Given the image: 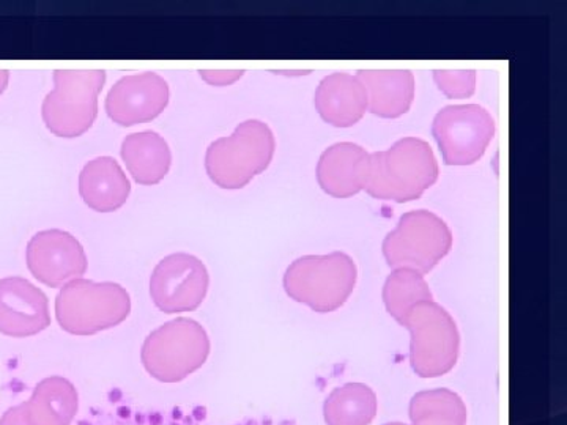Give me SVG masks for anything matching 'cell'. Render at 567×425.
<instances>
[{
	"mask_svg": "<svg viewBox=\"0 0 567 425\" xmlns=\"http://www.w3.org/2000/svg\"><path fill=\"white\" fill-rule=\"evenodd\" d=\"M358 80L368 93V110L383 118L409 112L415 99V76L406 70H361Z\"/></svg>",
	"mask_w": 567,
	"mask_h": 425,
	"instance_id": "17",
	"label": "cell"
},
{
	"mask_svg": "<svg viewBox=\"0 0 567 425\" xmlns=\"http://www.w3.org/2000/svg\"><path fill=\"white\" fill-rule=\"evenodd\" d=\"M315 104L324 122L338 128H349L368 111V93L357 76L334 73L320 82Z\"/></svg>",
	"mask_w": 567,
	"mask_h": 425,
	"instance_id": "15",
	"label": "cell"
},
{
	"mask_svg": "<svg viewBox=\"0 0 567 425\" xmlns=\"http://www.w3.org/2000/svg\"><path fill=\"white\" fill-rule=\"evenodd\" d=\"M371 155L352 142L331 145L317 164L320 188L338 199L363 191L368 185Z\"/></svg>",
	"mask_w": 567,
	"mask_h": 425,
	"instance_id": "14",
	"label": "cell"
},
{
	"mask_svg": "<svg viewBox=\"0 0 567 425\" xmlns=\"http://www.w3.org/2000/svg\"><path fill=\"white\" fill-rule=\"evenodd\" d=\"M210 338L196 320L181 319L152 331L141 350L147 374L162 383H181L207 363Z\"/></svg>",
	"mask_w": 567,
	"mask_h": 425,
	"instance_id": "3",
	"label": "cell"
},
{
	"mask_svg": "<svg viewBox=\"0 0 567 425\" xmlns=\"http://www.w3.org/2000/svg\"><path fill=\"white\" fill-rule=\"evenodd\" d=\"M357 265L344 252L305 256L295 260L284 274V289L297 303L319 314L341 308L357 286Z\"/></svg>",
	"mask_w": 567,
	"mask_h": 425,
	"instance_id": "5",
	"label": "cell"
},
{
	"mask_svg": "<svg viewBox=\"0 0 567 425\" xmlns=\"http://www.w3.org/2000/svg\"><path fill=\"white\" fill-rule=\"evenodd\" d=\"M29 271L44 286L58 289L87 271V256L73 235L51 229L33 235L25 249Z\"/></svg>",
	"mask_w": 567,
	"mask_h": 425,
	"instance_id": "11",
	"label": "cell"
},
{
	"mask_svg": "<svg viewBox=\"0 0 567 425\" xmlns=\"http://www.w3.org/2000/svg\"><path fill=\"white\" fill-rule=\"evenodd\" d=\"M276 141L267 123L246 121L233 136L213 142L205 155V169L216 186L241 189L262 174L274 159Z\"/></svg>",
	"mask_w": 567,
	"mask_h": 425,
	"instance_id": "4",
	"label": "cell"
},
{
	"mask_svg": "<svg viewBox=\"0 0 567 425\" xmlns=\"http://www.w3.org/2000/svg\"><path fill=\"white\" fill-rule=\"evenodd\" d=\"M0 425H28L22 419L20 406H11V408L7 410L3 413L2 417H0Z\"/></svg>",
	"mask_w": 567,
	"mask_h": 425,
	"instance_id": "25",
	"label": "cell"
},
{
	"mask_svg": "<svg viewBox=\"0 0 567 425\" xmlns=\"http://www.w3.org/2000/svg\"><path fill=\"white\" fill-rule=\"evenodd\" d=\"M48 297L28 279H0V334L31 338L50 328Z\"/></svg>",
	"mask_w": 567,
	"mask_h": 425,
	"instance_id": "13",
	"label": "cell"
},
{
	"mask_svg": "<svg viewBox=\"0 0 567 425\" xmlns=\"http://www.w3.org/2000/svg\"><path fill=\"white\" fill-rule=\"evenodd\" d=\"M208 286L210 276L203 260L192 253H171L153 270L151 297L164 314H182L204 303Z\"/></svg>",
	"mask_w": 567,
	"mask_h": 425,
	"instance_id": "10",
	"label": "cell"
},
{
	"mask_svg": "<svg viewBox=\"0 0 567 425\" xmlns=\"http://www.w3.org/2000/svg\"><path fill=\"white\" fill-rule=\"evenodd\" d=\"M379 401L377 394L363 383H347L336 387L323 405L328 425H369L375 419Z\"/></svg>",
	"mask_w": 567,
	"mask_h": 425,
	"instance_id": "20",
	"label": "cell"
},
{
	"mask_svg": "<svg viewBox=\"0 0 567 425\" xmlns=\"http://www.w3.org/2000/svg\"><path fill=\"white\" fill-rule=\"evenodd\" d=\"M169 104V85L159 74H132L115 82L106 96L112 122L134 126L155 121Z\"/></svg>",
	"mask_w": 567,
	"mask_h": 425,
	"instance_id": "12",
	"label": "cell"
},
{
	"mask_svg": "<svg viewBox=\"0 0 567 425\" xmlns=\"http://www.w3.org/2000/svg\"><path fill=\"white\" fill-rule=\"evenodd\" d=\"M412 425H466V406L450 390L423 391L410 402Z\"/></svg>",
	"mask_w": 567,
	"mask_h": 425,
	"instance_id": "21",
	"label": "cell"
},
{
	"mask_svg": "<svg viewBox=\"0 0 567 425\" xmlns=\"http://www.w3.org/2000/svg\"><path fill=\"white\" fill-rule=\"evenodd\" d=\"M106 82L103 70L54 71V91L41 106L44 125L59 137H80L99 115V96Z\"/></svg>",
	"mask_w": 567,
	"mask_h": 425,
	"instance_id": "7",
	"label": "cell"
},
{
	"mask_svg": "<svg viewBox=\"0 0 567 425\" xmlns=\"http://www.w3.org/2000/svg\"><path fill=\"white\" fill-rule=\"evenodd\" d=\"M432 134L446 166H470L480 162L494 139L495 122L477 104L446 106L436 114Z\"/></svg>",
	"mask_w": 567,
	"mask_h": 425,
	"instance_id": "9",
	"label": "cell"
},
{
	"mask_svg": "<svg viewBox=\"0 0 567 425\" xmlns=\"http://www.w3.org/2000/svg\"><path fill=\"white\" fill-rule=\"evenodd\" d=\"M200 77L216 87H226L244 76V71H199Z\"/></svg>",
	"mask_w": 567,
	"mask_h": 425,
	"instance_id": "24",
	"label": "cell"
},
{
	"mask_svg": "<svg viewBox=\"0 0 567 425\" xmlns=\"http://www.w3.org/2000/svg\"><path fill=\"white\" fill-rule=\"evenodd\" d=\"M122 159L140 185H156L166 177L173 163L169 145L155 132L134 133L122 142Z\"/></svg>",
	"mask_w": 567,
	"mask_h": 425,
	"instance_id": "19",
	"label": "cell"
},
{
	"mask_svg": "<svg viewBox=\"0 0 567 425\" xmlns=\"http://www.w3.org/2000/svg\"><path fill=\"white\" fill-rule=\"evenodd\" d=\"M18 406L28 425H70L80 408V401L70 380L50 376L41 380L32 397Z\"/></svg>",
	"mask_w": 567,
	"mask_h": 425,
	"instance_id": "18",
	"label": "cell"
},
{
	"mask_svg": "<svg viewBox=\"0 0 567 425\" xmlns=\"http://www.w3.org/2000/svg\"><path fill=\"white\" fill-rule=\"evenodd\" d=\"M434 80L447 99H468L475 93L476 71H434Z\"/></svg>",
	"mask_w": 567,
	"mask_h": 425,
	"instance_id": "23",
	"label": "cell"
},
{
	"mask_svg": "<svg viewBox=\"0 0 567 425\" xmlns=\"http://www.w3.org/2000/svg\"><path fill=\"white\" fill-rule=\"evenodd\" d=\"M402 326L410 331V363L421 379H439L457 363L461 335L453 317L434 300L406 312Z\"/></svg>",
	"mask_w": 567,
	"mask_h": 425,
	"instance_id": "6",
	"label": "cell"
},
{
	"mask_svg": "<svg viewBox=\"0 0 567 425\" xmlns=\"http://www.w3.org/2000/svg\"><path fill=\"white\" fill-rule=\"evenodd\" d=\"M453 248V232L435 212L409 211L383 241V256L393 268L427 274Z\"/></svg>",
	"mask_w": 567,
	"mask_h": 425,
	"instance_id": "8",
	"label": "cell"
},
{
	"mask_svg": "<svg viewBox=\"0 0 567 425\" xmlns=\"http://www.w3.org/2000/svg\"><path fill=\"white\" fill-rule=\"evenodd\" d=\"M385 425H405V424H401V423H393V424H385Z\"/></svg>",
	"mask_w": 567,
	"mask_h": 425,
	"instance_id": "27",
	"label": "cell"
},
{
	"mask_svg": "<svg viewBox=\"0 0 567 425\" xmlns=\"http://www.w3.org/2000/svg\"><path fill=\"white\" fill-rule=\"evenodd\" d=\"M439 178V163L431 145L417 137H404L386 152L371 155L365 191L388 203H412Z\"/></svg>",
	"mask_w": 567,
	"mask_h": 425,
	"instance_id": "1",
	"label": "cell"
},
{
	"mask_svg": "<svg viewBox=\"0 0 567 425\" xmlns=\"http://www.w3.org/2000/svg\"><path fill=\"white\" fill-rule=\"evenodd\" d=\"M132 193L126 174L121 164L111 156H100L85 164L80 175L82 200L100 212L118 210Z\"/></svg>",
	"mask_w": 567,
	"mask_h": 425,
	"instance_id": "16",
	"label": "cell"
},
{
	"mask_svg": "<svg viewBox=\"0 0 567 425\" xmlns=\"http://www.w3.org/2000/svg\"><path fill=\"white\" fill-rule=\"evenodd\" d=\"M10 73L6 70H0V95L6 92L7 85H9Z\"/></svg>",
	"mask_w": 567,
	"mask_h": 425,
	"instance_id": "26",
	"label": "cell"
},
{
	"mask_svg": "<svg viewBox=\"0 0 567 425\" xmlns=\"http://www.w3.org/2000/svg\"><path fill=\"white\" fill-rule=\"evenodd\" d=\"M132 312V298L115 282L74 279L55 298V317L63 331L93 335L125 322Z\"/></svg>",
	"mask_w": 567,
	"mask_h": 425,
	"instance_id": "2",
	"label": "cell"
},
{
	"mask_svg": "<svg viewBox=\"0 0 567 425\" xmlns=\"http://www.w3.org/2000/svg\"><path fill=\"white\" fill-rule=\"evenodd\" d=\"M431 300L432 292L424 274L409 268H395L383 287V303L388 314L394 317L399 323H402L413 305Z\"/></svg>",
	"mask_w": 567,
	"mask_h": 425,
	"instance_id": "22",
	"label": "cell"
}]
</instances>
